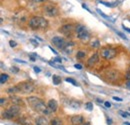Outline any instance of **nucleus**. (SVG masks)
Listing matches in <instances>:
<instances>
[{
    "label": "nucleus",
    "mask_w": 130,
    "mask_h": 125,
    "mask_svg": "<svg viewBox=\"0 0 130 125\" xmlns=\"http://www.w3.org/2000/svg\"><path fill=\"white\" fill-rule=\"evenodd\" d=\"M18 123L21 125H32L31 124V122H30V120L27 119V118H25V117H21V118H19V119H18Z\"/></svg>",
    "instance_id": "17"
},
{
    "label": "nucleus",
    "mask_w": 130,
    "mask_h": 125,
    "mask_svg": "<svg viewBox=\"0 0 130 125\" xmlns=\"http://www.w3.org/2000/svg\"><path fill=\"white\" fill-rule=\"evenodd\" d=\"M82 7H83L84 9H86V10H87L88 12H90V13H91V10H90V9H89V8H88V7H87V6L85 5V4H82Z\"/></svg>",
    "instance_id": "38"
},
{
    "label": "nucleus",
    "mask_w": 130,
    "mask_h": 125,
    "mask_svg": "<svg viewBox=\"0 0 130 125\" xmlns=\"http://www.w3.org/2000/svg\"><path fill=\"white\" fill-rule=\"evenodd\" d=\"M19 88V91L24 94H30L35 90V86L31 82H22L17 85Z\"/></svg>",
    "instance_id": "4"
},
{
    "label": "nucleus",
    "mask_w": 130,
    "mask_h": 125,
    "mask_svg": "<svg viewBox=\"0 0 130 125\" xmlns=\"http://www.w3.org/2000/svg\"><path fill=\"white\" fill-rule=\"evenodd\" d=\"M118 76V72L116 71H110V72H107V77L110 79V80H115Z\"/></svg>",
    "instance_id": "18"
},
{
    "label": "nucleus",
    "mask_w": 130,
    "mask_h": 125,
    "mask_svg": "<svg viewBox=\"0 0 130 125\" xmlns=\"http://www.w3.org/2000/svg\"><path fill=\"white\" fill-rule=\"evenodd\" d=\"M70 121L72 122L73 125H80L84 123V118L81 115H74V116L71 117Z\"/></svg>",
    "instance_id": "9"
},
{
    "label": "nucleus",
    "mask_w": 130,
    "mask_h": 125,
    "mask_svg": "<svg viewBox=\"0 0 130 125\" xmlns=\"http://www.w3.org/2000/svg\"><path fill=\"white\" fill-rule=\"evenodd\" d=\"M47 106H48V108L51 110L52 112H54V111L57 110L58 103H57V101H56L55 99H50L48 101V103H47Z\"/></svg>",
    "instance_id": "15"
},
{
    "label": "nucleus",
    "mask_w": 130,
    "mask_h": 125,
    "mask_svg": "<svg viewBox=\"0 0 130 125\" xmlns=\"http://www.w3.org/2000/svg\"><path fill=\"white\" fill-rule=\"evenodd\" d=\"M116 33H117V35H119V36H120V37H121L122 39H124V40H126V41H128V38H127V37H126V36H125V35H124V34H123L122 32L117 31V32H116Z\"/></svg>",
    "instance_id": "28"
},
{
    "label": "nucleus",
    "mask_w": 130,
    "mask_h": 125,
    "mask_svg": "<svg viewBox=\"0 0 130 125\" xmlns=\"http://www.w3.org/2000/svg\"><path fill=\"white\" fill-rule=\"evenodd\" d=\"M43 12L45 15L49 16V17H54L58 14V9L53 4H46L43 6Z\"/></svg>",
    "instance_id": "5"
},
{
    "label": "nucleus",
    "mask_w": 130,
    "mask_h": 125,
    "mask_svg": "<svg viewBox=\"0 0 130 125\" xmlns=\"http://www.w3.org/2000/svg\"><path fill=\"white\" fill-rule=\"evenodd\" d=\"M99 60V54L98 53H94L93 55H91V57H89L88 61H87V66L88 67H91L93 65H95Z\"/></svg>",
    "instance_id": "11"
},
{
    "label": "nucleus",
    "mask_w": 130,
    "mask_h": 125,
    "mask_svg": "<svg viewBox=\"0 0 130 125\" xmlns=\"http://www.w3.org/2000/svg\"><path fill=\"white\" fill-rule=\"evenodd\" d=\"M32 1L35 3H41V2H44L45 0H32Z\"/></svg>",
    "instance_id": "44"
},
{
    "label": "nucleus",
    "mask_w": 130,
    "mask_h": 125,
    "mask_svg": "<svg viewBox=\"0 0 130 125\" xmlns=\"http://www.w3.org/2000/svg\"><path fill=\"white\" fill-rule=\"evenodd\" d=\"M35 124L36 125H50L49 121L43 116H38L35 118Z\"/></svg>",
    "instance_id": "14"
},
{
    "label": "nucleus",
    "mask_w": 130,
    "mask_h": 125,
    "mask_svg": "<svg viewBox=\"0 0 130 125\" xmlns=\"http://www.w3.org/2000/svg\"><path fill=\"white\" fill-rule=\"evenodd\" d=\"M126 78L130 80V73H127V74H126Z\"/></svg>",
    "instance_id": "48"
},
{
    "label": "nucleus",
    "mask_w": 130,
    "mask_h": 125,
    "mask_svg": "<svg viewBox=\"0 0 130 125\" xmlns=\"http://www.w3.org/2000/svg\"><path fill=\"white\" fill-rule=\"evenodd\" d=\"M84 29H86V27H85L84 25L79 24V25H77V27H76V33H79V32L82 31V30H84Z\"/></svg>",
    "instance_id": "26"
},
{
    "label": "nucleus",
    "mask_w": 130,
    "mask_h": 125,
    "mask_svg": "<svg viewBox=\"0 0 130 125\" xmlns=\"http://www.w3.org/2000/svg\"><path fill=\"white\" fill-rule=\"evenodd\" d=\"M34 56H37V55H36V54H32V55H30V56H29V57H30V59H31L32 61H35V60H36V58H35Z\"/></svg>",
    "instance_id": "40"
},
{
    "label": "nucleus",
    "mask_w": 130,
    "mask_h": 125,
    "mask_svg": "<svg viewBox=\"0 0 130 125\" xmlns=\"http://www.w3.org/2000/svg\"><path fill=\"white\" fill-rule=\"evenodd\" d=\"M99 3H101V4L105 5V6H108V7H112V6H114V4H112V3H107V2H104V1H99Z\"/></svg>",
    "instance_id": "31"
},
{
    "label": "nucleus",
    "mask_w": 130,
    "mask_h": 125,
    "mask_svg": "<svg viewBox=\"0 0 130 125\" xmlns=\"http://www.w3.org/2000/svg\"><path fill=\"white\" fill-rule=\"evenodd\" d=\"M10 100H11V102L13 103V104H15V105H22L23 104V101H22V99L20 98V97H17V96H15L14 94H11L10 95Z\"/></svg>",
    "instance_id": "16"
},
{
    "label": "nucleus",
    "mask_w": 130,
    "mask_h": 125,
    "mask_svg": "<svg viewBox=\"0 0 130 125\" xmlns=\"http://www.w3.org/2000/svg\"><path fill=\"white\" fill-rule=\"evenodd\" d=\"M9 45H10V47H16L17 43L15 41H13V40H10V41H9Z\"/></svg>",
    "instance_id": "32"
},
{
    "label": "nucleus",
    "mask_w": 130,
    "mask_h": 125,
    "mask_svg": "<svg viewBox=\"0 0 130 125\" xmlns=\"http://www.w3.org/2000/svg\"><path fill=\"white\" fill-rule=\"evenodd\" d=\"M30 42H31V43H32V44H33V45H34L35 47L38 46V43H37V42H36V41H35L34 39H30Z\"/></svg>",
    "instance_id": "35"
},
{
    "label": "nucleus",
    "mask_w": 130,
    "mask_h": 125,
    "mask_svg": "<svg viewBox=\"0 0 130 125\" xmlns=\"http://www.w3.org/2000/svg\"><path fill=\"white\" fill-rule=\"evenodd\" d=\"M104 104H105V107H107V108H110V107H111V103H110V102H108V101L104 102Z\"/></svg>",
    "instance_id": "36"
},
{
    "label": "nucleus",
    "mask_w": 130,
    "mask_h": 125,
    "mask_svg": "<svg viewBox=\"0 0 130 125\" xmlns=\"http://www.w3.org/2000/svg\"><path fill=\"white\" fill-rule=\"evenodd\" d=\"M96 11H97L98 14H99L100 16H102V17H103L104 19H107V20H109V21H112V22L114 21V20H112V19H110V18H109L108 16L106 15V14H104V13H103V12H102V11H101L100 9H98V8H96Z\"/></svg>",
    "instance_id": "23"
},
{
    "label": "nucleus",
    "mask_w": 130,
    "mask_h": 125,
    "mask_svg": "<svg viewBox=\"0 0 130 125\" xmlns=\"http://www.w3.org/2000/svg\"><path fill=\"white\" fill-rule=\"evenodd\" d=\"M85 52H83V51H78L77 52V54H76V57L77 58H79V59H82V58H84L85 57Z\"/></svg>",
    "instance_id": "25"
},
{
    "label": "nucleus",
    "mask_w": 130,
    "mask_h": 125,
    "mask_svg": "<svg viewBox=\"0 0 130 125\" xmlns=\"http://www.w3.org/2000/svg\"><path fill=\"white\" fill-rule=\"evenodd\" d=\"M74 67H75L76 69H82V66L80 65V64H75Z\"/></svg>",
    "instance_id": "42"
},
{
    "label": "nucleus",
    "mask_w": 130,
    "mask_h": 125,
    "mask_svg": "<svg viewBox=\"0 0 130 125\" xmlns=\"http://www.w3.org/2000/svg\"><path fill=\"white\" fill-rule=\"evenodd\" d=\"M126 87H127L128 89H130V80H128V82L126 83Z\"/></svg>",
    "instance_id": "46"
},
{
    "label": "nucleus",
    "mask_w": 130,
    "mask_h": 125,
    "mask_svg": "<svg viewBox=\"0 0 130 125\" xmlns=\"http://www.w3.org/2000/svg\"><path fill=\"white\" fill-rule=\"evenodd\" d=\"M29 26L32 29H45L48 26V22L43 17L33 16L29 20Z\"/></svg>",
    "instance_id": "2"
},
{
    "label": "nucleus",
    "mask_w": 130,
    "mask_h": 125,
    "mask_svg": "<svg viewBox=\"0 0 130 125\" xmlns=\"http://www.w3.org/2000/svg\"><path fill=\"white\" fill-rule=\"evenodd\" d=\"M51 42H52L53 45H55L57 48L63 49L67 41H65V39L63 37H61V36H55V37H53L51 39Z\"/></svg>",
    "instance_id": "7"
},
{
    "label": "nucleus",
    "mask_w": 130,
    "mask_h": 125,
    "mask_svg": "<svg viewBox=\"0 0 130 125\" xmlns=\"http://www.w3.org/2000/svg\"><path fill=\"white\" fill-rule=\"evenodd\" d=\"M125 125H130V123H128V122H125Z\"/></svg>",
    "instance_id": "51"
},
{
    "label": "nucleus",
    "mask_w": 130,
    "mask_h": 125,
    "mask_svg": "<svg viewBox=\"0 0 130 125\" xmlns=\"http://www.w3.org/2000/svg\"><path fill=\"white\" fill-rule=\"evenodd\" d=\"M50 125H63V122L59 118H53L50 120Z\"/></svg>",
    "instance_id": "20"
},
{
    "label": "nucleus",
    "mask_w": 130,
    "mask_h": 125,
    "mask_svg": "<svg viewBox=\"0 0 130 125\" xmlns=\"http://www.w3.org/2000/svg\"><path fill=\"white\" fill-rule=\"evenodd\" d=\"M85 107H86V109H88L89 111H91V110H93V103H91V102H87V103L85 104Z\"/></svg>",
    "instance_id": "27"
},
{
    "label": "nucleus",
    "mask_w": 130,
    "mask_h": 125,
    "mask_svg": "<svg viewBox=\"0 0 130 125\" xmlns=\"http://www.w3.org/2000/svg\"><path fill=\"white\" fill-rule=\"evenodd\" d=\"M54 61H55V62H59V63H61V62H62V59H61L60 57H55V59H54Z\"/></svg>",
    "instance_id": "37"
},
{
    "label": "nucleus",
    "mask_w": 130,
    "mask_h": 125,
    "mask_svg": "<svg viewBox=\"0 0 130 125\" xmlns=\"http://www.w3.org/2000/svg\"><path fill=\"white\" fill-rule=\"evenodd\" d=\"M11 71L14 72V73H17V72H19V69H18L17 67H12V68H11Z\"/></svg>",
    "instance_id": "34"
},
{
    "label": "nucleus",
    "mask_w": 130,
    "mask_h": 125,
    "mask_svg": "<svg viewBox=\"0 0 130 125\" xmlns=\"http://www.w3.org/2000/svg\"><path fill=\"white\" fill-rule=\"evenodd\" d=\"M91 46L92 47H95V48H97V47H99V41L98 40H93L91 43Z\"/></svg>",
    "instance_id": "29"
},
{
    "label": "nucleus",
    "mask_w": 130,
    "mask_h": 125,
    "mask_svg": "<svg viewBox=\"0 0 130 125\" xmlns=\"http://www.w3.org/2000/svg\"><path fill=\"white\" fill-rule=\"evenodd\" d=\"M50 49H51V51H52L54 54H57V51H56V50H54V49H53V48H51V47H50Z\"/></svg>",
    "instance_id": "47"
},
{
    "label": "nucleus",
    "mask_w": 130,
    "mask_h": 125,
    "mask_svg": "<svg viewBox=\"0 0 130 125\" xmlns=\"http://www.w3.org/2000/svg\"><path fill=\"white\" fill-rule=\"evenodd\" d=\"M65 80H66V81H67L68 83H71V84H73L74 86H78V83H77V82H76V81H75L74 79L69 78V77H68V78H66Z\"/></svg>",
    "instance_id": "24"
},
{
    "label": "nucleus",
    "mask_w": 130,
    "mask_h": 125,
    "mask_svg": "<svg viewBox=\"0 0 130 125\" xmlns=\"http://www.w3.org/2000/svg\"><path fill=\"white\" fill-rule=\"evenodd\" d=\"M52 82H53V84H55V85L60 84V83H61V77L58 76V75H56V74H54V75L52 76Z\"/></svg>",
    "instance_id": "19"
},
{
    "label": "nucleus",
    "mask_w": 130,
    "mask_h": 125,
    "mask_svg": "<svg viewBox=\"0 0 130 125\" xmlns=\"http://www.w3.org/2000/svg\"><path fill=\"white\" fill-rule=\"evenodd\" d=\"M120 115H122L123 117H130V113L128 112H124V111H119Z\"/></svg>",
    "instance_id": "30"
},
{
    "label": "nucleus",
    "mask_w": 130,
    "mask_h": 125,
    "mask_svg": "<svg viewBox=\"0 0 130 125\" xmlns=\"http://www.w3.org/2000/svg\"><path fill=\"white\" fill-rule=\"evenodd\" d=\"M8 78H9V76H8L7 74L2 73V74H1V76H0V82H1V84H4L5 82H7Z\"/></svg>",
    "instance_id": "22"
},
{
    "label": "nucleus",
    "mask_w": 130,
    "mask_h": 125,
    "mask_svg": "<svg viewBox=\"0 0 130 125\" xmlns=\"http://www.w3.org/2000/svg\"><path fill=\"white\" fill-rule=\"evenodd\" d=\"M116 53L117 51L114 48H103L101 50V57L106 60H110L116 56Z\"/></svg>",
    "instance_id": "6"
},
{
    "label": "nucleus",
    "mask_w": 130,
    "mask_h": 125,
    "mask_svg": "<svg viewBox=\"0 0 130 125\" xmlns=\"http://www.w3.org/2000/svg\"><path fill=\"white\" fill-rule=\"evenodd\" d=\"M34 71H35L36 73H40V72H41V69H40L39 67H37V66H35V67H34Z\"/></svg>",
    "instance_id": "33"
},
{
    "label": "nucleus",
    "mask_w": 130,
    "mask_h": 125,
    "mask_svg": "<svg viewBox=\"0 0 130 125\" xmlns=\"http://www.w3.org/2000/svg\"><path fill=\"white\" fill-rule=\"evenodd\" d=\"M65 104L69 107H72L74 109H79L80 108V102L77 100H73V99H65Z\"/></svg>",
    "instance_id": "8"
},
{
    "label": "nucleus",
    "mask_w": 130,
    "mask_h": 125,
    "mask_svg": "<svg viewBox=\"0 0 130 125\" xmlns=\"http://www.w3.org/2000/svg\"><path fill=\"white\" fill-rule=\"evenodd\" d=\"M83 125H91L89 122H85V123H83Z\"/></svg>",
    "instance_id": "50"
},
{
    "label": "nucleus",
    "mask_w": 130,
    "mask_h": 125,
    "mask_svg": "<svg viewBox=\"0 0 130 125\" xmlns=\"http://www.w3.org/2000/svg\"><path fill=\"white\" fill-rule=\"evenodd\" d=\"M73 29H74V27H73L72 24H64L59 30H60V32H62L63 34H65V35H68L69 33H71V32L73 31Z\"/></svg>",
    "instance_id": "12"
},
{
    "label": "nucleus",
    "mask_w": 130,
    "mask_h": 125,
    "mask_svg": "<svg viewBox=\"0 0 130 125\" xmlns=\"http://www.w3.org/2000/svg\"><path fill=\"white\" fill-rule=\"evenodd\" d=\"M19 112H20V106H19V105L13 104V105H11L9 108H7V109L5 110V111L3 112L2 115H3L4 118L12 119V118L16 117L17 115L19 114Z\"/></svg>",
    "instance_id": "3"
},
{
    "label": "nucleus",
    "mask_w": 130,
    "mask_h": 125,
    "mask_svg": "<svg viewBox=\"0 0 130 125\" xmlns=\"http://www.w3.org/2000/svg\"><path fill=\"white\" fill-rule=\"evenodd\" d=\"M73 49H74V43H73L72 41H67V42H66V44H65L64 48H63L62 50L64 51L65 53L70 54V53H72Z\"/></svg>",
    "instance_id": "13"
},
{
    "label": "nucleus",
    "mask_w": 130,
    "mask_h": 125,
    "mask_svg": "<svg viewBox=\"0 0 130 125\" xmlns=\"http://www.w3.org/2000/svg\"><path fill=\"white\" fill-rule=\"evenodd\" d=\"M77 37L79 39H81L82 41H88L90 39V34H89V32L87 31V29H84V30L80 31L79 33H77Z\"/></svg>",
    "instance_id": "10"
},
{
    "label": "nucleus",
    "mask_w": 130,
    "mask_h": 125,
    "mask_svg": "<svg viewBox=\"0 0 130 125\" xmlns=\"http://www.w3.org/2000/svg\"><path fill=\"white\" fill-rule=\"evenodd\" d=\"M112 123V121H111V119H108V124H111Z\"/></svg>",
    "instance_id": "49"
},
{
    "label": "nucleus",
    "mask_w": 130,
    "mask_h": 125,
    "mask_svg": "<svg viewBox=\"0 0 130 125\" xmlns=\"http://www.w3.org/2000/svg\"><path fill=\"white\" fill-rule=\"evenodd\" d=\"M123 29H124V30H125L126 32L130 33V28H128V27H125V26H123Z\"/></svg>",
    "instance_id": "45"
},
{
    "label": "nucleus",
    "mask_w": 130,
    "mask_h": 125,
    "mask_svg": "<svg viewBox=\"0 0 130 125\" xmlns=\"http://www.w3.org/2000/svg\"><path fill=\"white\" fill-rule=\"evenodd\" d=\"M7 92H8L9 94H15V93H17V92H20V91H19V88H18V86H13V87H10V88H8Z\"/></svg>",
    "instance_id": "21"
},
{
    "label": "nucleus",
    "mask_w": 130,
    "mask_h": 125,
    "mask_svg": "<svg viewBox=\"0 0 130 125\" xmlns=\"http://www.w3.org/2000/svg\"><path fill=\"white\" fill-rule=\"evenodd\" d=\"M27 102H28L29 106L36 112H39V113H42L45 115H49L50 112H52L48 108L47 104H45V102L42 99H40L39 97L29 96V97H27Z\"/></svg>",
    "instance_id": "1"
},
{
    "label": "nucleus",
    "mask_w": 130,
    "mask_h": 125,
    "mask_svg": "<svg viewBox=\"0 0 130 125\" xmlns=\"http://www.w3.org/2000/svg\"><path fill=\"white\" fill-rule=\"evenodd\" d=\"M5 102H6V100H5V99L2 97V98H1V101H0V103H1V106H4V103H5Z\"/></svg>",
    "instance_id": "41"
},
{
    "label": "nucleus",
    "mask_w": 130,
    "mask_h": 125,
    "mask_svg": "<svg viewBox=\"0 0 130 125\" xmlns=\"http://www.w3.org/2000/svg\"><path fill=\"white\" fill-rule=\"evenodd\" d=\"M113 99H114V100H116V101H122V99H121V98L116 97V96H113Z\"/></svg>",
    "instance_id": "43"
},
{
    "label": "nucleus",
    "mask_w": 130,
    "mask_h": 125,
    "mask_svg": "<svg viewBox=\"0 0 130 125\" xmlns=\"http://www.w3.org/2000/svg\"><path fill=\"white\" fill-rule=\"evenodd\" d=\"M16 62H18V63H23V64H26V61H24V60H20V59H14Z\"/></svg>",
    "instance_id": "39"
}]
</instances>
